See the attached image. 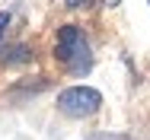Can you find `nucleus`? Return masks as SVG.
I'll use <instances>...</instances> for the list:
<instances>
[{"label": "nucleus", "mask_w": 150, "mask_h": 140, "mask_svg": "<svg viewBox=\"0 0 150 140\" xmlns=\"http://www.w3.org/2000/svg\"><path fill=\"white\" fill-rule=\"evenodd\" d=\"M54 57L64 61L70 70L83 73L90 67V48H86V38L77 26H64L58 32V45H54Z\"/></svg>", "instance_id": "obj_1"}, {"label": "nucleus", "mask_w": 150, "mask_h": 140, "mask_svg": "<svg viewBox=\"0 0 150 140\" xmlns=\"http://www.w3.org/2000/svg\"><path fill=\"white\" fill-rule=\"evenodd\" d=\"M99 105H102V96L93 86H70L58 96V108L70 118H90Z\"/></svg>", "instance_id": "obj_2"}, {"label": "nucleus", "mask_w": 150, "mask_h": 140, "mask_svg": "<svg viewBox=\"0 0 150 140\" xmlns=\"http://www.w3.org/2000/svg\"><path fill=\"white\" fill-rule=\"evenodd\" d=\"M6 64H19V61H29V48L26 45H16L13 51H6V57H3Z\"/></svg>", "instance_id": "obj_3"}, {"label": "nucleus", "mask_w": 150, "mask_h": 140, "mask_svg": "<svg viewBox=\"0 0 150 140\" xmlns=\"http://www.w3.org/2000/svg\"><path fill=\"white\" fill-rule=\"evenodd\" d=\"M64 3H67V6H74V10H80V6H90L93 0H64Z\"/></svg>", "instance_id": "obj_4"}, {"label": "nucleus", "mask_w": 150, "mask_h": 140, "mask_svg": "<svg viewBox=\"0 0 150 140\" xmlns=\"http://www.w3.org/2000/svg\"><path fill=\"white\" fill-rule=\"evenodd\" d=\"M10 26V13H0V38H3V32Z\"/></svg>", "instance_id": "obj_5"}, {"label": "nucleus", "mask_w": 150, "mask_h": 140, "mask_svg": "<svg viewBox=\"0 0 150 140\" xmlns=\"http://www.w3.org/2000/svg\"><path fill=\"white\" fill-rule=\"evenodd\" d=\"M102 3H105V6H118L121 0H102Z\"/></svg>", "instance_id": "obj_6"}]
</instances>
